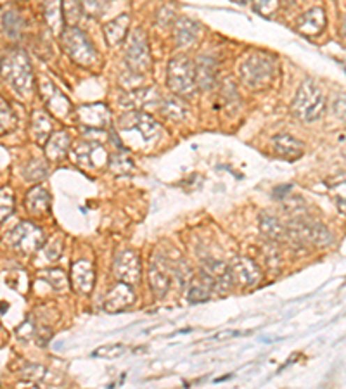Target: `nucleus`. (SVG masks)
<instances>
[{
	"label": "nucleus",
	"instance_id": "obj_42",
	"mask_svg": "<svg viewBox=\"0 0 346 389\" xmlns=\"http://www.w3.org/2000/svg\"><path fill=\"white\" fill-rule=\"evenodd\" d=\"M50 277V282H52V286L56 287V291H64L68 287V282H66V275H64L61 270H52V272H49Z\"/></svg>",
	"mask_w": 346,
	"mask_h": 389
},
{
	"label": "nucleus",
	"instance_id": "obj_30",
	"mask_svg": "<svg viewBox=\"0 0 346 389\" xmlns=\"http://www.w3.org/2000/svg\"><path fill=\"white\" fill-rule=\"evenodd\" d=\"M327 187H329V192L333 196L334 203H336L338 210L346 215V173H341V175L327 180Z\"/></svg>",
	"mask_w": 346,
	"mask_h": 389
},
{
	"label": "nucleus",
	"instance_id": "obj_28",
	"mask_svg": "<svg viewBox=\"0 0 346 389\" xmlns=\"http://www.w3.org/2000/svg\"><path fill=\"white\" fill-rule=\"evenodd\" d=\"M71 137L68 132H56L45 144L47 156L52 161H61L66 158L68 149H70Z\"/></svg>",
	"mask_w": 346,
	"mask_h": 389
},
{
	"label": "nucleus",
	"instance_id": "obj_27",
	"mask_svg": "<svg viewBox=\"0 0 346 389\" xmlns=\"http://www.w3.org/2000/svg\"><path fill=\"white\" fill-rule=\"evenodd\" d=\"M213 284H211L210 277L204 275L203 272L197 277H194L193 282H190L189 293H187V300L190 303H203L208 301L213 296Z\"/></svg>",
	"mask_w": 346,
	"mask_h": 389
},
{
	"label": "nucleus",
	"instance_id": "obj_1",
	"mask_svg": "<svg viewBox=\"0 0 346 389\" xmlns=\"http://www.w3.org/2000/svg\"><path fill=\"white\" fill-rule=\"evenodd\" d=\"M276 75V59L270 54H250L239 64V77L243 84L251 90H263L270 85Z\"/></svg>",
	"mask_w": 346,
	"mask_h": 389
},
{
	"label": "nucleus",
	"instance_id": "obj_33",
	"mask_svg": "<svg viewBox=\"0 0 346 389\" xmlns=\"http://www.w3.org/2000/svg\"><path fill=\"white\" fill-rule=\"evenodd\" d=\"M107 165H110L111 171L116 173V175H127L133 170V161L127 151H116V153L111 154Z\"/></svg>",
	"mask_w": 346,
	"mask_h": 389
},
{
	"label": "nucleus",
	"instance_id": "obj_6",
	"mask_svg": "<svg viewBox=\"0 0 346 389\" xmlns=\"http://www.w3.org/2000/svg\"><path fill=\"white\" fill-rule=\"evenodd\" d=\"M168 86L179 96H193L196 90V66L187 56L173 57L168 64Z\"/></svg>",
	"mask_w": 346,
	"mask_h": 389
},
{
	"label": "nucleus",
	"instance_id": "obj_40",
	"mask_svg": "<svg viewBox=\"0 0 346 389\" xmlns=\"http://www.w3.org/2000/svg\"><path fill=\"white\" fill-rule=\"evenodd\" d=\"M279 6V0H255V9H257L262 16H272V14H276Z\"/></svg>",
	"mask_w": 346,
	"mask_h": 389
},
{
	"label": "nucleus",
	"instance_id": "obj_45",
	"mask_svg": "<svg viewBox=\"0 0 346 389\" xmlns=\"http://www.w3.org/2000/svg\"><path fill=\"white\" fill-rule=\"evenodd\" d=\"M291 190V185H280V187H276L273 189V197L276 199H284V197L287 196V192Z\"/></svg>",
	"mask_w": 346,
	"mask_h": 389
},
{
	"label": "nucleus",
	"instance_id": "obj_8",
	"mask_svg": "<svg viewBox=\"0 0 346 389\" xmlns=\"http://www.w3.org/2000/svg\"><path fill=\"white\" fill-rule=\"evenodd\" d=\"M113 273L118 282L133 286L140 280V259L133 250H121L113 263Z\"/></svg>",
	"mask_w": 346,
	"mask_h": 389
},
{
	"label": "nucleus",
	"instance_id": "obj_12",
	"mask_svg": "<svg viewBox=\"0 0 346 389\" xmlns=\"http://www.w3.org/2000/svg\"><path fill=\"white\" fill-rule=\"evenodd\" d=\"M230 273L234 282L241 287H253L262 280V270L258 263L250 258H237L230 265Z\"/></svg>",
	"mask_w": 346,
	"mask_h": 389
},
{
	"label": "nucleus",
	"instance_id": "obj_4",
	"mask_svg": "<svg viewBox=\"0 0 346 389\" xmlns=\"http://www.w3.org/2000/svg\"><path fill=\"white\" fill-rule=\"evenodd\" d=\"M2 75L20 93L30 96L33 92V73L23 52H13L3 59Z\"/></svg>",
	"mask_w": 346,
	"mask_h": 389
},
{
	"label": "nucleus",
	"instance_id": "obj_29",
	"mask_svg": "<svg viewBox=\"0 0 346 389\" xmlns=\"http://www.w3.org/2000/svg\"><path fill=\"white\" fill-rule=\"evenodd\" d=\"M50 196L43 187H35L28 192L27 197V206L31 213L35 215H45L49 211Z\"/></svg>",
	"mask_w": 346,
	"mask_h": 389
},
{
	"label": "nucleus",
	"instance_id": "obj_2",
	"mask_svg": "<svg viewBox=\"0 0 346 389\" xmlns=\"http://www.w3.org/2000/svg\"><path fill=\"white\" fill-rule=\"evenodd\" d=\"M286 241L296 247H324L333 243L329 230L317 222H308L306 218L291 220L286 225Z\"/></svg>",
	"mask_w": 346,
	"mask_h": 389
},
{
	"label": "nucleus",
	"instance_id": "obj_10",
	"mask_svg": "<svg viewBox=\"0 0 346 389\" xmlns=\"http://www.w3.org/2000/svg\"><path fill=\"white\" fill-rule=\"evenodd\" d=\"M42 99L45 102L47 109L54 114L59 120H66L71 113H73V107H71L70 99L57 89L52 82H43L40 85Z\"/></svg>",
	"mask_w": 346,
	"mask_h": 389
},
{
	"label": "nucleus",
	"instance_id": "obj_23",
	"mask_svg": "<svg viewBox=\"0 0 346 389\" xmlns=\"http://www.w3.org/2000/svg\"><path fill=\"white\" fill-rule=\"evenodd\" d=\"M258 229L265 239L272 241V243H280L286 241V225L280 223L279 218H276L270 213H262L258 218Z\"/></svg>",
	"mask_w": 346,
	"mask_h": 389
},
{
	"label": "nucleus",
	"instance_id": "obj_17",
	"mask_svg": "<svg viewBox=\"0 0 346 389\" xmlns=\"http://www.w3.org/2000/svg\"><path fill=\"white\" fill-rule=\"evenodd\" d=\"M170 282H172L170 270H168L165 258L160 257V259L158 258L153 259L149 268V284L154 296L156 298L167 296L168 289H170Z\"/></svg>",
	"mask_w": 346,
	"mask_h": 389
},
{
	"label": "nucleus",
	"instance_id": "obj_22",
	"mask_svg": "<svg viewBox=\"0 0 346 389\" xmlns=\"http://www.w3.org/2000/svg\"><path fill=\"white\" fill-rule=\"evenodd\" d=\"M201 26L193 20L187 17H180L176 20L175 26H173V37H175L176 47H190L196 42L197 35H200Z\"/></svg>",
	"mask_w": 346,
	"mask_h": 389
},
{
	"label": "nucleus",
	"instance_id": "obj_21",
	"mask_svg": "<svg viewBox=\"0 0 346 389\" xmlns=\"http://www.w3.org/2000/svg\"><path fill=\"white\" fill-rule=\"evenodd\" d=\"M43 16H45L47 24L52 30V33L63 35L66 30V17H64V2L63 0H45L43 3Z\"/></svg>",
	"mask_w": 346,
	"mask_h": 389
},
{
	"label": "nucleus",
	"instance_id": "obj_35",
	"mask_svg": "<svg viewBox=\"0 0 346 389\" xmlns=\"http://www.w3.org/2000/svg\"><path fill=\"white\" fill-rule=\"evenodd\" d=\"M16 123V116H14L13 109H10L9 104L0 97V133L9 132L10 128Z\"/></svg>",
	"mask_w": 346,
	"mask_h": 389
},
{
	"label": "nucleus",
	"instance_id": "obj_31",
	"mask_svg": "<svg viewBox=\"0 0 346 389\" xmlns=\"http://www.w3.org/2000/svg\"><path fill=\"white\" fill-rule=\"evenodd\" d=\"M161 113L170 121H182L187 116V106L179 97H167L161 100Z\"/></svg>",
	"mask_w": 346,
	"mask_h": 389
},
{
	"label": "nucleus",
	"instance_id": "obj_44",
	"mask_svg": "<svg viewBox=\"0 0 346 389\" xmlns=\"http://www.w3.org/2000/svg\"><path fill=\"white\" fill-rule=\"evenodd\" d=\"M14 14L13 13H9V14H6V30L9 31L10 35H16L17 31H20V26H21V23L17 21V23H14Z\"/></svg>",
	"mask_w": 346,
	"mask_h": 389
},
{
	"label": "nucleus",
	"instance_id": "obj_39",
	"mask_svg": "<svg viewBox=\"0 0 346 389\" xmlns=\"http://www.w3.org/2000/svg\"><path fill=\"white\" fill-rule=\"evenodd\" d=\"M14 210V197L9 189H0V222L7 218Z\"/></svg>",
	"mask_w": 346,
	"mask_h": 389
},
{
	"label": "nucleus",
	"instance_id": "obj_25",
	"mask_svg": "<svg viewBox=\"0 0 346 389\" xmlns=\"http://www.w3.org/2000/svg\"><path fill=\"white\" fill-rule=\"evenodd\" d=\"M273 146H276L277 153L287 161H296L303 156V144L287 133L273 137Z\"/></svg>",
	"mask_w": 346,
	"mask_h": 389
},
{
	"label": "nucleus",
	"instance_id": "obj_32",
	"mask_svg": "<svg viewBox=\"0 0 346 389\" xmlns=\"http://www.w3.org/2000/svg\"><path fill=\"white\" fill-rule=\"evenodd\" d=\"M50 132H52V121L47 116L45 113L38 111L33 114V121H31V133L37 139V142L43 144L45 140H49Z\"/></svg>",
	"mask_w": 346,
	"mask_h": 389
},
{
	"label": "nucleus",
	"instance_id": "obj_34",
	"mask_svg": "<svg viewBox=\"0 0 346 389\" xmlns=\"http://www.w3.org/2000/svg\"><path fill=\"white\" fill-rule=\"evenodd\" d=\"M284 211L291 216L293 220H301L308 218V206H306L305 199L300 196L293 197H284Z\"/></svg>",
	"mask_w": 346,
	"mask_h": 389
},
{
	"label": "nucleus",
	"instance_id": "obj_16",
	"mask_svg": "<svg viewBox=\"0 0 346 389\" xmlns=\"http://www.w3.org/2000/svg\"><path fill=\"white\" fill-rule=\"evenodd\" d=\"M106 151L100 144L82 142L78 144L73 153V160L82 168H99L106 163Z\"/></svg>",
	"mask_w": 346,
	"mask_h": 389
},
{
	"label": "nucleus",
	"instance_id": "obj_3",
	"mask_svg": "<svg viewBox=\"0 0 346 389\" xmlns=\"http://www.w3.org/2000/svg\"><path fill=\"white\" fill-rule=\"evenodd\" d=\"M293 114L305 123L320 120L326 113V97L313 82H303L291 104Z\"/></svg>",
	"mask_w": 346,
	"mask_h": 389
},
{
	"label": "nucleus",
	"instance_id": "obj_38",
	"mask_svg": "<svg viewBox=\"0 0 346 389\" xmlns=\"http://www.w3.org/2000/svg\"><path fill=\"white\" fill-rule=\"evenodd\" d=\"M61 253H63V239H61V237H56V239H52L45 247H43L40 253V259L43 258L45 259V263H50L54 261V259L59 258Z\"/></svg>",
	"mask_w": 346,
	"mask_h": 389
},
{
	"label": "nucleus",
	"instance_id": "obj_5",
	"mask_svg": "<svg viewBox=\"0 0 346 389\" xmlns=\"http://www.w3.org/2000/svg\"><path fill=\"white\" fill-rule=\"evenodd\" d=\"M61 40H63V47L68 52V56L77 64L90 68L97 63L96 49H93V45L90 43L89 38L85 37V33L80 28H66V30L63 31V35H61Z\"/></svg>",
	"mask_w": 346,
	"mask_h": 389
},
{
	"label": "nucleus",
	"instance_id": "obj_36",
	"mask_svg": "<svg viewBox=\"0 0 346 389\" xmlns=\"http://www.w3.org/2000/svg\"><path fill=\"white\" fill-rule=\"evenodd\" d=\"M260 257H262V261L265 263L266 268H277L280 265V253L272 246V241L260 250Z\"/></svg>",
	"mask_w": 346,
	"mask_h": 389
},
{
	"label": "nucleus",
	"instance_id": "obj_41",
	"mask_svg": "<svg viewBox=\"0 0 346 389\" xmlns=\"http://www.w3.org/2000/svg\"><path fill=\"white\" fill-rule=\"evenodd\" d=\"M125 346L123 344H110V346H103V348L96 349L93 351V356H104V358H116V356L123 355Z\"/></svg>",
	"mask_w": 346,
	"mask_h": 389
},
{
	"label": "nucleus",
	"instance_id": "obj_11",
	"mask_svg": "<svg viewBox=\"0 0 346 389\" xmlns=\"http://www.w3.org/2000/svg\"><path fill=\"white\" fill-rule=\"evenodd\" d=\"M13 236V244L17 247L20 251H24V253H31V251L40 250L43 241V232L38 227H35L33 223H21L14 229V232L10 234Z\"/></svg>",
	"mask_w": 346,
	"mask_h": 389
},
{
	"label": "nucleus",
	"instance_id": "obj_19",
	"mask_svg": "<svg viewBox=\"0 0 346 389\" xmlns=\"http://www.w3.org/2000/svg\"><path fill=\"white\" fill-rule=\"evenodd\" d=\"M121 104L128 109L142 111L144 107L160 104V93L154 89H137L121 97Z\"/></svg>",
	"mask_w": 346,
	"mask_h": 389
},
{
	"label": "nucleus",
	"instance_id": "obj_20",
	"mask_svg": "<svg viewBox=\"0 0 346 389\" xmlns=\"http://www.w3.org/2000/svg\"><path fill=\"white\" fill-rule=\"evenodd\" d=\"M326 13L320 7L310 9L298 20V31H301L306 37H317L326 28Z\"/></svg>",
	"mask_w": 346,
	"mask_h": 389
},
{
	"label": "nucleus",
	"instance_id": "obj_43",
	"mask_svg": "<svg viewBox=\"0 0 346 389\" xmlns=\"http://www.w3.org/2000/svg\"><path fill=\"white\" fill-rule=\"evenodd\" d=\"M334 113L338 118L346 121V96H338V99L334 100Z\"/></svg>",
	"mask_w": 346,
	"mask_h": 389
},
{
	"label": "nucleus",
	"instance_id": "obj_14",
	"mask_svg": "<svg viewBox=\"0 0 346 389\" xmlns=\"http://www.w3.org/2000/svg\"><path fill=\"white\" fill-rule=\"evenodd\" d=\"M201 272L210 277L215 294H225L232 287V273H230V266L225 265V263L210 259V261L203 263Z\"/></svg>",
	"mask_w": 346,
	"mask_h": 389
},
{
	"label": "nucleus",
	"instance_id": "obj_9",
	"mask_svg": "<svg viewBox=\"0 0 346 389\" xmlns=\"http://www.w3.org/2000/svg\"><path fill=\"white\" fill-rule=\"evenodd\" d=\"M120 125L123 130H137L147 142L156 140L161 133L160 123H158L151 114L144 113V111H128V113L121 118Z\"/></svg>",
	"mask_w": 346,
	"mask_h": 389
},
{
	"label": "nucleus",
	"instance_id": "obj_13",
	"mask_svg": "<svg viewBox=\"0 0 346 389\" xmlns=\"http://www.w3.org/2000/svg\"><path fill=\"white\" fill-rule=\"evenodd\" d=\"M77 120L84 128L104 130L111 123V113L104 104H86L77 111Z\"/></svg>",
	"mask_w": 346,
	"mask_h": 389
},
{
	"label": "nucleus",
	"instance_id": "obj_15",
	"mask_svg": "<svg viewBox=\"0 0 346 389\" xmlns=\"http://www.w3.org/2000/svg\"><path fill=\"white\" fill-rule=\"evenodd\" d=\"M71 286L77 293L80 294H90L96 284V268L93 263L86 261V259H80V261L73 263L71 266Z\"/></svg>",
	"mask_w": 346,
	"mask_h": 389
},
{
	"label": "nucleus",
	"instance_id": "obj_18",
	"mask_svg": "<svg viewBox=\"0 0 346 389\" xmlns=\"http://www.w3.org/2000/svg\"><path fill=\"white\" fill-rule=\"evenodd\" d=\"M133 301H135V294H133L132 286L118 282V286H114L107 294L106 301H104V310L110 313L123 312L133 305Z\"/></svg>",
	"mask_w": 346,
	"mask_h": 389
},
{
	"label": "nucleus",
	"instance_id": "obj_24",
	"mask_svg": "<svg viewBox=\"0 0 346 389\" xmlns=\"http://www.w3.org/2000/svg\"><path fill=\"white\" fill-rule=\"evenodd\" d=\"M130 28V16L128 14H121V16L114 17L110 23L104 24V37L111 47L120 45L121 42L127 38Z\"/></svg>",
	"mask_w": 346,
	"mask_h": 389
},
{
	"label": "nucleus",
	"instance_id": "obj_26",
	"mask_svg": "<svg viewBox=\"0 0 346 389\" xmlns=\"http://www.w3.org/2000/svg\"><path fill=\"white\" fill-rule=\"evenodd\" d=\"M196 84L201 89L208 90L216 82V61L210 56H201L196 61Z\"/></svg>",
	"mask_w": 346,
	"mask_h": 389
},
{
	"label": "nucleus",
	"instance_id": "obj_37",
	"mask_svg": "<svg viewBox=\"0 0 346 389\" xmlns=\"http://www.w3.org/2000/svg\"><path fill=\"white\" fill-rule=\"evenodd\" d=\"M80 2H82V9H84L86 16L99 17L100 14L106 13L110 0H80Z\"/></svg>",
	"mask_w": 346,
	"mask_h": 389
},
{
	"label": "nucleus",
	"instance_id": "obj_7",
	"mask_svg": "<svg viewBox=\"0 0 346 389\" xmlns=\"http://www.w3.org/2000/svg\"><path fill=\"white\" fill-rule=\"evenodd\" d=\"M127 66L130 73L144 75L151 70V52L149 43H147V35L140 28L132 31L127 43V52H125Z\"/></svg>",
	"mask_w": 346,
	"mask_h": 389
}]
</instances>
